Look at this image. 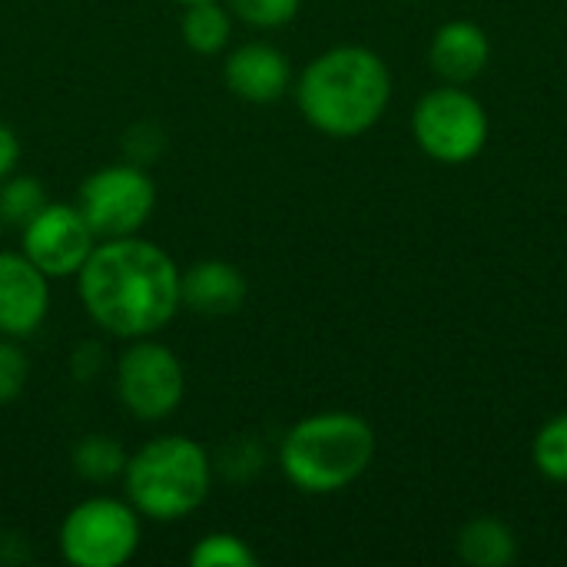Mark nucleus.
I'll return each mask as SVG.
<instances>
[{
  "mask_svg": "<svg viewBox=\"0 0 567 567\" xmlns=\"http://www.w3.org/2000/svg\"><path fill=\"white\" fill-rule=\"evenodd\" d=\"M176 3H183V7H186V3H196V0H176Z\"/></svg>",
  "mask_w": 567,
  "mask_h": 567,
  "instance_id": "23",
  "label": "nucleus"
},
{
  "mask_svg": "<svg viewBox=\"0 0 567 567\" xmlns=\"http://www.w3.org/2000/svg\"><path fill=\"white\" fill-rule=\"evenodd\" d=\"M532 462L545 478L567 485V412L555 415L538 429L532 445Z\"/></svg>",
  "mask_w": 567,
  "mask_h": 567,
  "instance_id": "19",
  "label": "nucleus"
},
{
  "mask_svg": "<svg viewBox=\"0 0 567 567\" xmlns=\"http://www.w3.org/2000/svg\"><path fill=\"white\" fill-rule=\"evenodd\" d=\"M143 515L126 498L93 495L60 522V555L73 567H123L140 548Z\"/></svg>",
  "mask_w": 567,
  "mask_h": 567,
  "instance_id": "5",
  "label": "nucleus"
},
{
  "mask_svg": "<svg viewBox=\"0 0 567 567\" xmlns=\"http://www.w3.org/2000/svg\"><path fill=\"white\" fill-rule=\"evenodd\" d=\"M76 206L96 239L140 236L156 209V183L140 163L100 166L80 183Z\"/></svg>",
  "mask_w": 567,
  "mask_h": 567,
  "instance_id": "6",
  "label": "nucleus"
},
{
  "mask_svg": "<svg viewBox=\"0 0 567 567\" xmlns=\"http://www.w3.org/2000/svg\"><path fill=\"white\" fill-rule=\"evenodd\" d=\"M492 60V40L488 33L472 20H449L435 30L429 43V63L445 83H472L485 73Z\"/></svg>",
  "mask_w": 567,
  "mask_h": 567,
  "instance_id": "13",
  "label": "nucleus"
},
{
  "mask_svg": "<svg viewBox=\"0 0 567 567\" xmlns=\"http://www.w3.org/2000/svg\"><path fill=\"white\" fill-rule=\"evenodd\" d=\"M17 166H20V140L7 123H0V179L17 173Z\"/></svg>",
  "mask_w": 567,
  "mask_h": 567,
  "instance_id": "22",
  "label": "nucleus"
},
{
  "mask_svg": "<svg viewBox=\"0 0 567 567\" xmlns=\"http://www.w3.org/2000/svg\"><path fill=\"white\" fill-rule=\"evenodd\" d=\"M375 458V432L355 412H319L296 422L279 445L282 475L306 495L349 488Z\"/></svg>",
  "mask_w": 567,
  "mask_h": 567,
  "instance_id": "3",
  "label": "nucleus"
},
{
  "mask_svg": "<svg viewBox=\"0 0 567 567\" xmlns=\"http://www.w3.org/2000/svg\"><path fill=\"white\" fill-rule=\"evenodd\" d=\"M249 296L246 272L226 259H199L179 272V302L196 316H233Z\"/></svg>",
  "mask_w": 567,
  "mask_h": 567,
  "instance_id": "12",
  "label": "nucleus"
},
{
  "mask_svg": "<svg viewBox=\"0 0 567 567\" xmlns=\"http://www.w3.org/2000/svg\"><path fill=\"white\" fill-rule=\"evenodd\" d=\"M47 189L37 176L30 173H10L0 179V223L23 229L43 206H47Z\"/></svg>",
  "mask_w": 567,
  "mask_h": 567,
  "instance_id": "17",
  "label": "nucleus"
},
{
  "mask_svg": "<svg viewBox=\"0 0 567 567\" xmlns=\"http://www.w3.org/2000/svg\"><path fill=\"white\" fill-rule=\"evenodd\" d=\"M223 80H226V90L246 103H276L279 96L289 93L292 66L279 47L252 40V43H239L226 56Z\"/></svg>",
  "mask_w": 567,
  "mask_h": 567,
  "instance_id": "11",
  "label": "nucleus"
},
{
  "mask_svg": "<svg viewBox=\"0 0 567 567\" xmlns=\"http://www.w3.org/2000/svg\"><path fill=\"white\" fill-rule=\"evenodd\" d=\"M189 565L193 567H256L259 555L249 548L246 538L233 535V532H213L203 535L196 542V548L189 551Z\"/></svg>",
  "mask_w": 567,
  "mask_h": 567,
  "instance_id": "18",
  "label": "nucleus"
},
{
  "mask_svg": "<svg viewBox=\"0 0 567 567\" xmlns=\"http://www.w3.org/2000/svg\"><path fill=\"white\" fill-rule=\"evenodd\" d=\"M392 100V73L369 47H332L296 80V103L309 126L326 136L369 133Z\"/></svg>",
  "mask_w": 567,
  "mask_h": 567,
  "instance_id": "2",
  "label": "nucleus"
},
{
  "mask_svg": "<svg viewBox=\"0 0 567 567\" xmlns=\"http://www.w3.org/2000/svg\"><path fill=\"white\" fill-rule=\"evenodd\" d=\"M455 551L465 565L472 567H505L515 561L518 542H515V532L502 518L478 515L458 532Z\"/></svg>",
  "mask_w": 567,
  "mask_h": 567,
  "instance_id": "14",
  "label": "nucleus"
},
{
  "mask_svg": "<svg viewBox=\"0 0 567 567\" xmlns=\"http://www.w3.org/2000/svg\"><path fill=\"white\" fill-rule=\"evenodd\" d=\"M50 312V279L23 256L0 249V336L30 339Z\"/></svg>",
  "mask_w": 567,
  "mask_h": 567,
  "instance_id": "10",
  "label": "nucleus"
},
{
  "mask_svg": "<svg viewBox=\"0 0 567 567\" xmlns=\"http://www.w3.org/2000/svg\"><path fill=\"white\" fill-rule=\"evenodd\" d=\"M412 133L425 156L458 166L485 150L488 113L468 90L445 83L419 100L412 113Z\"/></svg>",
  "mask_w": 567,
  "mask_h": 567,
  "instance_id": "7",
  "label": "nucleus"
},
{
  "mask_svg": "<svg viewBox=\"0 0 567 567\" xmlns=\"http://www.w3.org/2000/svg\"><path fill=\"white\" fill-rule=\"evenodd\" d=\"M179 272L176 259L143 236L100 239L76 272V292L106 336L130 342L156 336L183 309Z\"/></svg>",
  "mask_w": 567,
  "mask_h": 567,
  "instance_id": "1",
  "label": "nucleus"
},
{
  "mask_svg": "<svg viewBox=\"0 0 567 567\" xmlns=\"http://www.w3.org/2000/svg\"><path fill=\"white\" fill-rule=\"evenodd\" d=\"M126 462H130L126 449L110 435H86L73 449V472L93 485L120 482L126 472Z\"/></svg>",
  "mask_w": 567,
  "mask_h": 567,
  "instance_id": "16",
  "label": "nucleus"
},
{
  "mask_svg": "<svg viewBox=\"0 0 567 567\" xmlns=\"http://www.w3.org/2000/svg\"><path fill=\"white\" fill-rule=\"evenodd\" d=\"M179 33H183L189 50H196L203 56H216L219 50H226V43L233 37V10L223 7L219 0L186 3L183 20H179Z\"/></svg>",
  "mask_w": 567,
  "mask_h": 567,
  "instance_id": "15",
  "label": "nucleus"
},
{
  "mask_svg": "<svg viewBox=\"0 0 567 567\" xmlns=\"http://www.w3.org/2000/svg\"><path fill=\"white\" fill-rule=\"evenodd\" d=\"M302 0H229V10L236 20L256 27V30H276L296 20Z\"/></svg>",
  "mask_w": 567,
  "mask_h": 567,
  "instance_id": "20",
  "label": "nucleus"
},
{
  "mask_svg": "<svg viewBox=\"0 0 567 567\" xmlns=\"http://www.w3.org/2000/svg\"><path fill=\"white\" fill-rule=\"evenodd\" d=\"M27 375H30V362L23 349L17 346V339L0 336V405L20 399V392L27 389Z\"/></svg>",
  "mask_w": 567,
  "mask_h": 567,
  "instance_id": "21",
  "label": "nucleus"
},
{
  "mask_svg": "<svg viewBox=\"0 0 567 567\" xmlns=\"http://www.w3.org/2000/svg\"><path fill=\"white\" fill-rule=\"evenodd\" d=\"M116 395L133 419L163 422L186 399V369L179 355L153 336L130 339L116 359Z\"/></svg>",
  "mask_w": 567,
  "mask_h": 567,
  "instance_id": "8",
  "label": "nucleus"
},
{
  "mask_svg": "<svg viewBox=\"0 0 567 567\" xmlns=\"http://www.w3.org/2000/svg\"><path fill=\"white\" fill-rule=\"evenodd\" d=\"M126 502L150 522H183L213 492V458L186 435H159L136 449L123 472Z\"/></svg>",
  "mask_w": 567,
  "mask_h": 567,
  "instance_id": "4",
  "label": "nucleus"
},
{
  "mask_svg": "<svg viewBox=\"0 0 567 567\" xmlns=\"http://www.w3.org/2000/svg\"><path fill=\"white\" fill-rule=\"evenodd\" d=\"M96 233L76 203H47L23 229L20 252L47 276L66 279L83 269L90 252L96 249Z\"/></svg>",
  "mask_w": 567,
  "mask_h": 567,
  "instance_id": "9",
  "label": "nucleus"
}]
</instances>
